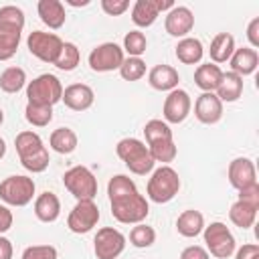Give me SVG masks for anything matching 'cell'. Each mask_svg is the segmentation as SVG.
<instances>
[{
    "instance_id": "cell-1",
    "label": "cell",
    "mask_w": 259,
    "mask_h": 259,
    "mask_svg": "<svg viewBox=\"0 0 259 259\" xmlns=\"http://www.w3.org/2000/svg\"><path fill=\"white\" fill-rule=\"evenodd\" d=\"M107 194L111 204V214L117 223L123 225H138L144 223L150 204L148 200L138 192L136 182L125 174H115L107 182Z\"/></svg>"
},
{
    "instance_id": "cell-2",
    "label": "cell",
    "mask_w": 259,
    "mask_h": 259,
    "mask_svg": "<svg viewBox=\"0 0 259 259\" xmlns=\"http://www.w3.org/2000/svg\"><path fill=\"white\" fill-rule=\"evenodd\" d=\"M14 146H16V152H18V158H20V164L32 172V174H38V172H45L49 168V150L45 148L40 136L36 132H20L16 138H14Z\"/></svg>"
},
{
    "instance_id": "cell-3",
    "label": "cell",
    "mask_w": 259,
    "mask_h": 259,
    "mask_svg": "<svg viewBox=\"0 0 259 259\" xmlns=\"http://www.w3.org/2000/svg\"><path fill=\"white\" fill-rule=\"evenodd\" d=\"M115 154L127 166V170L138 174V176H146L148 172L154 170L156 162L152 160L148 146L142 140H138V138H123V140H119L117 146H115Z\"/></svg>"
},
{
    "instance_id": "cell-4",
    "label": "cell",
    "mask_w": 259,
    "mask_h": 259,
    "mask_svg": "<svg viewBox=\"0 0 259 259\" xmlns=\"http://www.w3.org/2000/svg\"><path fill=\"white\" fill-rule=\"evenodd\" d=\"M178 190H180V178H178V172L170 166L156 168L148 180V186H146L148 198L152 202H158V204L170 202L178 194Z\"/></svg>"
},
{
    "instance_id": "cell-5",
    "label": "cell",
    "mask_w": 259,
    "mask_h": 259,
    "mask_svg": "<svg viewBox=\"0 0 259 259\" xmlns=\"http://www.w3.org/2000/svg\"><path fill=\"white\" fill-rule=\"evenodd\" d=\"M61 97H63V85L59 77L51 73H42L26 85V99L32 105L53 107L57 101H61Z\"/></svg>"
},
{
    "instance_id": "cell-6",
    "label": "cell",
    "mask_w": 259,
    "mask_h": 259,
    "mask_svg": "<svg viewBox=\"0 0 259 259\" xmlns=\"http://www.w3.org/2000/svg\"><path fill=\"white\" fill-rule=\"evenodd\" d=\"M202 235H204L206 251L217 259H229L237 249V241H235L233 233L221 221H214L208 227H204Z\"/></svg>"
},
{
    "instance_id": "cell-7",
    "label": "cell",
    "mask_w": 259,
    "mask_h": 259,
    "mask_svg": "<svg viewBox=\"0 0 259 259\" xmlns=\"http://www.w3.org/2000/svg\"><path fill=\"white\" fill-rule=\"evenodd\" d=\"M34 180L24 174L8 176L0 182V198L10 206H26L34 196Z\"/></svg>"
},
{
    "instance_id": "cell-8",
    "label": "cell",
    "mask_w": 259,
    "mask_h": 259,
    "mask_svg": "<svg viewBox=\"0 0 259 259\" xmlns=\"http://www.w3.org/2000/svg\"><path fill=\"white\" fill-rule=\"evenodd\" d=\"M65 188L77 200H93L97 194V178L85 166H73L63 174Z\"/></svg>"
},
{
    "instance_id": "cell-9",
    "label": "cell",
    "mask_w": 259,
    "mask_h": 259,
    "mask_svg": "<svg viewBox=\"0 0 259 259\" xmlns=\"http://www.w3.org/2000/svg\"><path fill=\"white\" fill-rule=\"evenodd\" d=\"M26 47H28L30 55H34L42 63H53L55 65V61H57V57L63 49V40L55 32L32 30L26 38Z\"/></svg>"
},
{
    "instance_id": "cell-10",
    "label": "cell",
    "mask_w": 259,
    "mask_h": 259,
    "mask_svg": "<svg viewBox=\"0 0 259 259\" xmlns=\"http://www.w3.org/2000/svg\"><path fill=\"white\" fill-rule=\"evenodd\" d=\"M123 49L115 42H103L97 45L91 53H89V67L97 73H109L121 67L123 63Z\"/></svg>"
},
{
    "instance_id": "cell-11",
    "label": "cell",
    "mask_w": 259,
    "mask_h": 259,
    "mask_svg": "<svg viewBox=\"0 0 259 259\" xmlns=\"http://www.w3.org/2000/svg\"><path fill=\"white\" fill-rule=\"evenodd\" d=\"M125 249V237L113 229V227H103L97 231L93 239V251L97 259H117Z\"/></svg>"
},
{
    "instance_id": "cell-12",
    "label": "cell",
    "mask_w": 259,
    "mask_h": 259,
    "mask_svg": "<svg viewBox=\"0 0 259 259\" xmlns=\"http://www.w3.org/2000/svg\"><path fill=\"white\" fill-rule=\"evenodd\" d=\"M97 221H99L97 204L93 200H77V204L67 217V227L77 235H85L97 225Z\"/></svg>"
},
{
    "instance_id": "cell-13",
    "label": "cell",
    "mask_w": 259,
    "mask_h": 259,
    "mask_svg": "<svg viewBox=\"0 0 259 259\" xmlns=\"http://www.w3.org/2000/svg\"><path fill=\"white\" fill-rule=\"evenodd\" d=\"M192 107V99L184 89H172L164 101V119L166 123H182Z\"/></svg>"
},
{
    "instance_id": "cell-14",
    "label": "cell",
    "mask_w": 259,
    "mask_h": 259,
    "mask_svg": "<svg viewBox=\"0 0 259 259\" xmlns=\"http://www.w3.org/2000/svg\"><path fill=\"white\" fill-rule=\"evenodd\" d=\"M227 174H229L231 186L237 190H243V188L257 184V170H255V164L251 158H235L229 164Z\"/></svg>"
},
{
    "instance_id": "cell-15",
    "label": "cell",
    "mask_w": 259,
    "mask_h": 259,
    "mask_svg": "<svg viewBox=\"0 0 259 259\" xmlns=\"http://www.w3.org/2000/svg\"><path fill=\"white\" fill-rule=\"evenodd\" d=\"M164 26L170 36H186L194 26V14L186 6H174L172 10H168Z\"/></svg>"
},
{
    "instance_id": "cell-16",
    "label": "cell",
    "mask_w": 259,
    "mask_h": 259,
    "mask_svg": "<svg viewBox=\"0 0 259 259\" xmlns=\"http://www.w3.org/2000/svg\"><path fill=\"white\" fill-rule=\"evenodd\" d=\"M194 115L200 123H217L223 117V101L217 93H200L194 101Z\"/></svg>"
},
{
    "instance_id": "cell-17",
    "label": "cell",
    "mask_w": 259,
    "mask_h": 259,
    "mask_svg": "<svg viewBox=\"0 0 259 259\" xmlns=\"http://www.w3.org/2000/svg\"><path fill=\"white\" fill-rule=\"evenodd\" d=\"M65 105L73 111H85L93 105V99H95V93L89 85L85 83H73L69 87L63 89V97Z\"/></svg>"
},
{
    "instance_id": "cell-18",
    "label": "cell",
    "mask_w": 259,
    "mask_h": 259,
    "mask_svg": "<svg viewBox=\"0 0 259 259\" xmlns=\"http://www.w3.org/2000/svg\"><path fill=\"white\" fill-rule=\"evenodd\" d=\"M178 81H180V75L170 65H156L148 73V83L156 91H172V89H178Z\"/></svg>"
},
{
    "instance_id": "cell-19",
    "label": "cell",
    "mask_w": 259,
    "mask_h": 259,
    "mask_svg": "<svg viewBox=\"0 0 259 259\" xmlns=\"http://www.w3.org/2000/svg\"><path fill=\"white\" fill-rule=\"evenodd\" d=\"M61 214V200L55 192L45 190L34 200V217L40 223H55Z\"/></svg>"
},
{
    "instance_id": "cell-20",
    "label": "cell",
    "mask_w": 259,
    "mask_h": 259,
    "mask_svg": "<svg viewBox=\"0 0 259 259\" xmlns=\"http://www.w3.org/2000/svg\"><path fill=\"white\" fill-rule=\"evenodd\" d=\"M223 69L214 63H204V65H198L196 71H194V83L198 89H202V93H212L217 91V87L221 85L223 81Z\"/></svg>"
},
{
    "instance_id": "cell-21",
    "label": "cell",
    "mask_w": 259,
    "mask_h": 259,
    "mask_svg": "<svg viewBox=\"0 0 259 259\" xmlns=\"http://www.w3.org/2000/svg\"><path fill=\"white\" fill-rule=\"evenodd\" d=\"M231 71L237 73L239 77L251 75L255 73L257 65H259V55L255 49L251 47H243V49H235V53L231 55Z\"/></svg>"
},
{
    "instance_id": "cell-22",
    "label": "cell",
    "mask_w": 259,
    "mask_h": 259,
    "mask_svg": "<svg viewBox=\"0 0 259 259\" xmlns=\"http://www.w3.org/2000/svg\"><path fill=\"white\" fill-rule=\"evenodd\" d=\"M36 10H38V16H40V20L49 26V28H53V30H57V28H61L63 24H65V6H63V2H59V0H40L38 4H36Z\"/></svg>"
},
{
    "instance_id": "cell-23",
    "label": "cell",
    "mask_w": 259,
    "mask_h": 259,
    "mask_svg": "<svg viewBox=\"0 0 259 259\" xmlns=\"http://www.w3.org/2000/svg\"><path fill=\"white\" fill-rule=\"evenodd\" d=\"M204 229V217L200 210H194V208H188V210H182L176 219V231L182 235V237H198Z\"/></svg>"
},
{
    "instance_id": "cell-24",
    "label": "cell",
    "mask_w": 259,
    "mask_h": 259,
    "mask_svg": "<svg viewBox=\"0 0 259 259\" xmlns=\"http://www.w3.org/2000/svg\"><path fill=\"white\" fill-rule=\"evenodd\" d=\"M257 208H259L257 204H251V202L239 198L237 202H233V206L229 210V219L235 227L249 229V227H253V223L257 219Z\"/></svg>"
},
{
    "instance_id": "cell-25",
    "label": "cell",
    "mask_w": 259,
    "mask_h": 259,
    "mask_svg": "<svg viewBox=\"0 0 259 259\" xmlns=\"http://www.w3.org/2000/svg\"><path fill=\"white\" fill-rule=\"evenodd\" d=\"M204 55V49H202V42L194 36H184L178 45H176V59L184 65H196L200 63Z\"/></svg>"
},
{
    "instance_id": "cell-26",
    "label": "cell",
    "mask_w": 259,
    "mask_h": 259,
    "mask_svg": "<svg viewBox=\"0 0 259 259\" xmlns=\"http://www.w3.org/2000/svg\"><path fill=\"white\" fill-rule=\"evenodd\" d=\"M208 53H210V59H212L214 65H217V63H227V61L231 59V55L235 53V38H233V34H229V32H219V34L212 38Z\"/></svg>"
},
{
    "instance_id": "cell-27",
    "label": "cell",
    "mask_w": 259,
    "mask_h": 259,
    "mask_svg": "<svg viewBox=\"0 0 259 259\" xmlns=\"http://www.w3.org/2000/svg\"><path fill=\"white\" fill-rule=\"evenodd\" d=\"M158 6H156V0H138L132 8V22L136 26H152L158 18Z\"/></svg>"
},
{
    "instance_id": "cell-28",
    "label": "cell",
    "mask_w": 259,
    "mask_h": 259,
    "mask_svg": "<svg viewBox=\"0 0 259 259\" xmlns=\"http://www.w3.org/2000/svg\"><path fill=\"white\" fill-rule=\"evenodd\" d=\"M241 93H243V77H239L233 71L231 73H225L221 85L217 87V97L221 101L231 103V101H237L241 97Z\"/></svg>"
},
{
    "instance_id": "cell-29",
    "label": "cell",
    "mask_w": 259,
    "mask_h": 259,
    "mask_svg": "<svg viewBox=\"0 0 259 259\" xmlns=\"http://www.w3.org/2000/svg\"><path fill=\"white\" fill-rule=\"evenodd\" d=\"M49 144L59 154H71V152L77 150V134L71 127H57L51 134Z\"/></svg>"
},
{
    "instance_id": "cell-30",
    "label": "cell",
    "mask_w": 259,
    "mask_h": 259,
    "mask_svg": "<svg viewBox=\"0 0 259 259\" xmlns=\"http://www.w3.org/2000/svg\"><path fill=\"white\" fill-rule=\"evenodd\" d=\"M26 85V73L20 67H8L0 75V89L6 93H18Z\"/></svg>"
},
{
    "instance_id": "cell-31",
    "label": "cell",
    "mask_w": 259,
    "mask_h": 259,
    "mask_svg": "<svg viewBox=\"0 0 259 259\" xmlns=\"http://www.w3.org/2000/svg\"><path fill=\"white\" fill-rule=\"evenodd\" d=\"M20 30L12 28H0V61H8L16 55L18 45H20Z\"/></svg>"
},
{
    "instance_id": "cell-32",
    "label": "cell",
    "mask_w": 259,
    "mask_h": 259,
    "mask_svg": "<svg viewBox=\"0 0 259 259\" xmlns=\"http://www.w3.org/2000/svg\"><path fill=\"white\" fill-rule=\"evenodd\" d=\"M150 156L154 162H162V166H168V162H172L176 158V146L174 140H160V142H152L148 144Z\"/></svg>"
},
{
    "instance_id": "cell-33",
    "label": "cell",
    "mask_w": 259,
    "mask_h": 259,
    "mask_svg": "<svg viewBox=\"0 0 259 259\" xmlns=\"http://www.w3.org/2000/svg\"><path fill=\"white\" fill-rule=\"evenodd\" d=\"M79 61H81V53H79L77 45L63 42V49H61V53L55 61V67L61 69V71H73V69H77Z\"/></svg>"
},
{
    "instance_id": "cell-34",
    "label": "cell",
    "mask_w": 259,
    "mask_h": 259,
    "mask_svg": "<svg viewBox=\"0 0 259 259\" xmlns=\"http://www.w3.org/2000/svg\"><path fill=\"white\" fill-rule=\"evenodd\" d=\"M0 28H12V30H20L24 28V12L18 6L6 4L0 8Z\"/></svg>"
},
{
    "instance_id": "cell-35",
    "label": "cell",
    "mask_w": 259,
    "mask_h": 259,
    "mask_svg": "<svg viewBox=\"0 0 259 259\" xmlns=\"http://www.w3.org/2000/svg\"><path fill=\"white\" fill-rule=\"evenodd\" d=\"M24 117H26V121H28L30 125H36V127H45V125H49V121L53 119V107L26 103V109H24Z\"/></svg>"
},
{
    "instance_id": "cell-36",
    "label": "cell",
    "mask_w": 259,
    "mask_h": 259,
    "mask_svg": "<svg viewBox=\"0 0 259 259\" xmlns=\"http://www.w3.org/2000/svg\"><path fill=\"white\" fill-rule=\"evenodd\" d=\"M156 241V231L150 227V225H144V223H138L132 231H130V243L138 249H146L150 245H154Z\"/></svg>"
},
{
    "instance_id": "cell-37",
    "label": "cell",
    "mask_w": 259,
    "mask_h": 259,
    "mask_svg": "<svg viewBox=\"0 0 259 259\" xmlns=\"http://www.w3.org/2000/svg\"><path fill=\"white\" fill-rule=\"evenodd\" d=\"M144 136H146V142L152 144V142H160V140H172V130L166 121L162 119H150L146 125H144Z\"/></svg>"
},
{
    "instance_id": "cell-38",
    "label": "cell",
    "mask_w": 259,
    "mask_h": 259,
    "mask_svg": "<svg viewBox=\"0 0 259 259\" xmlns=\"http://www.w3.org/2000/svg\"><path fill=\"white\" fill-rule=\"evenodd\" d=\"M148 49V40H146V34L140 32V30H130L125 36H123V51L130 55V57H140L144 55Z\"/></svg>"
},
{
    "instance_id": "cell-39",
    "label": "cell",
    "mask_w": 259,
    "mask_h": 259,
    "mask_svg": "<svg viewBox=\"0 0 259 259\" xmlns=\"http://www.w3.org/2000/svg\"><path fill=\"white\" fill-rule=\"evenodd\" d=\"M119 75L125 81H138V79H142L146 75V63L140 57L123 59V63L119 67Z\"/></svg>"
},
{
    "instance_id": "cell-40",
    "label": "cell",
    "mask_w": 259,
    "mask_h": 259,
    "mask_svg": "<svg viewBox=\"0 0 259 259\" xmlns=\"http://www.w3.org/2000/svg\"><path fill=\"white\" fill-rule=\"evenodd\" d=\"M22 259H57V249L53 245H32L22 251Z\"/></svg>"
},
{
    "instance_id": "cell-41",
    "label": "cell",
    "mask_w": 259,
    "mask_h": 259,
    "mask_svg": "<svg viewBox=\"0 0 259 259\" xmlns=\"http://www.w3.org/2000/svg\"><path fill=\"white\" fill-rule=\"evenodd\" d=\"M130 8L127 0H101V10L109 16H119Z\"/></svg>"
},
{
    "instance_id": "cell-42",
    "label": "cell",
    "mask_w": 259,
    "mask_h": 259,
    "mask_svg": "<svg viewBox=\"0 0 259 259\" xmlns=\"http://www.w3.org/2000/svg\"><path fill=\"white\" fill-rule=\"evenodd\" d=\"M180 259H210L208 251L200 245H190L180 253Z\"/></svg>"
},
{
    "instance_id": "cell-43",
    "label": "cell",
    "mask_w": 259,
    "mask_h": 259,
    "mask_svg": "<svg viewBox=\"0 0 259 259\" xmlns=\"http://www.w3.org/2000/svg\"><path fill=\"white\" fill-rule=\"evenodd\" d=\"M235 259H259V245H255V243H245L241 249H237Z\"/></svg>"
},
{
    "instance_id": "cell-44",
    "label": "cell",
    "mask_w": 259,
    "mask_h": 259,
    "mask_svg": "<svg viewBox=\"0 0 259 259\" xmlns=\"http://www.w3.org/2000/svg\"><path fill=\"white\" fill-rule=\"evenodd\" d=\"M239 198L259 206V184H253V186H249V188L239 190Z\"/></svg>"
},
{
    "instance_id": "cell-45",
    "label": "cell",
    "mask_w": 259,
    "mask_h": 259,
    "mask_svg": "<svg viewBox=\"0 0 259 259\" xmlns=\"http://www.w3.org/2000/svg\"><path fill=\"white\" fill-rule=\"evenodd\" d=\"M247 38L251 42V49L259 47V18H253L247 26Z\"/></svg>"
},
{
    "instance_id": "cell-46",
    "label": "cell",
    "mask_w": 259,
    "mask_h": 259,
    "mask_svg": "<svg viewBox=\"0 0 259 259\" xmlns=\"http://www.w3.org/2000/svg\"><path fill=\"white\" fill-rule=\"evenodd\" d=\"M12 221H14V217H12L10 208L4 206V204H0V235L6 233L12 227Z\"/></svg>"
},
{
    "instance_id": "cell-47",
    "label": "cell",
    "mask_w": 259,
    "mask_h": 259,
    "mask_svg": "<svg viewBox=\"0 0 259 259\" xmlns=\"http://www.w3.org/2000/svg\"><path fill=\"white\" fill-rule=\"evenodd\" d=\"M0 259H12V243L6 237H0Z\"/></svg>"
},
{
    "instance_id": "cell-48",
    "label": "cell",
    "mask_w": 259,
    "mask_h": 259,
    "mask_svg": "<svg viewBox=\"0 0 259 259\" xmlns=\"http://www.w3.org/2000/svg\"><path fill=\"white\" fill-rule=\"evenodd\" d=\"M69 6H89V0H65Z\"/></svg>"
},
{
    "instance_id": "cell-49",
    "label": "cell",
    "mask_w": 259,
    "mask_h": 259,
    "mask_svg": "<svg viewBox=\"0 0 259 259\" xmlns=\"http://www.w3.org/2000/svg\"><path fill=\"white\" fill-rule=\"evenodd\" d=\"M4 154H6V142L0 138V160L4 158Z\"/></svg>"
},
{
    "instance_id": "cell-50",
    "label": "cell",
    "mask_w": 259,
    "mask_h": 259,
    "mask_svg": "<svg viewBox=\"0 0 259 259\" xmlns=\"http://www.w3.org/2000/svg\"><path fill=\"white\" fill-rule=\"evenodd\" d=\"M2 121H4V111H2V107H0V125H2Z\"/></svg>"
}]
</instances>
